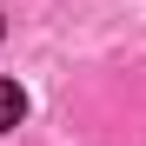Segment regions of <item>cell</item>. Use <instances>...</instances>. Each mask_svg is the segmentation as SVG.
<instances>
[{"instance_id": "1", "label": "cell", "mask_w": 146, "mask_h": 146, "mask_svg": "<svg viewBox=\"0 0 146 146\" xmlns=\"http://www.w3.org/2000/svg\"><path fill=\"white\" fill-rule=\"evenodd\" d=\"M20 119H27V93H20L13 80H0V133H13Z\"/></svg>"}]
</instances>
